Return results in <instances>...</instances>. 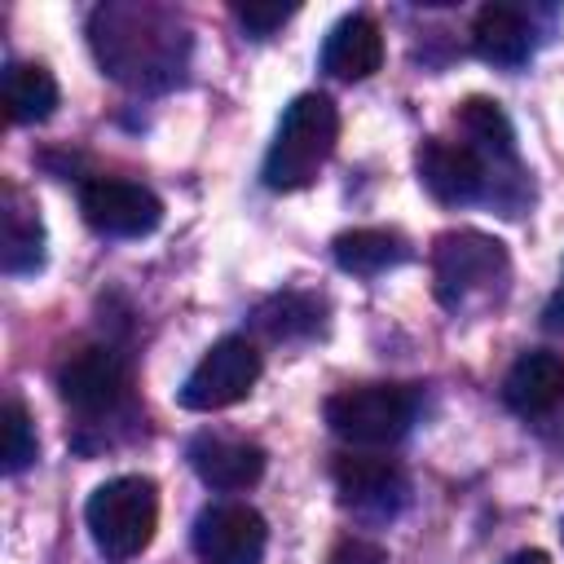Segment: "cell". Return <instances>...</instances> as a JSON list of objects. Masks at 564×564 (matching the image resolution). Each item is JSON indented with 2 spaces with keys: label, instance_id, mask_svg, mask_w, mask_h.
<instances>
[{
  "label": "cell",
  "instance_id": "6da1fadb",
  "mask_svg": "<svg viewBox=\"0 0 564 564\" xmlns=\"http://www.w3.org/2000/svg\"><path fill=\"white\" fill-rule=\"evenodd\" d=\"M93 48L101 66L132 88L172 84L185 66V31L176 13L159 4H101L93 13Z\"/></svg>",
  "mask_w": 564,
  "mask_h": 564
},
{
  "label": "cell",
  "instance_id": "7a4b0ae2",
  "mask_svg": "<svg viewBox=\"0 0 564 564\" xmlns=\"http://www.w3.org/2000/svg\"><path fill=\"white\" fill-rule=\"evenodd\" d=\"M339 137V110L326 93H300L273 132V145L264 154V185L269 189H304L322 163L330 159Z\"/></svg>",
  "mask_w": 564,
  "mask_h": 564
},
{
  "label": "cell",
  "instance_id": "3957f363",
  "mask_svg": "<svg viewBox=\"0 0 564 564\" xmlns=\"http://www.w3.org/2000/svg\"><path fill=\"white\" fill-rule=\"evenodd\" d=\"M84 520H88V533L97 542V551L115 564L141 555L154 538V524H159V494H154V480L145 476H115L106 485L93 489L88 507H84Z\"/></svg>",
  "mask_w": 564,
  "mask_h": 564
},
{
  "label": "cell",
  "instance_id": "277c9868",
  "mask_svg": "<svg viewBox=\"0 0 564 564\" xmlns=\"http://www.w3.org/2000/svg\"><path fill=\"white\" fill-rule=\"evenodd\" d=\"M414 392L401 383H366L326 401V423L348 445H392L414 423Z\"/></svg>",
  "mask_w": 564,
  "mask_h": 564
},
{
  "label": "cell",
  "instance_id": "5b68a950",
  "mask_svg": "<svg viewBox=\"0 0 564 564\" xmlns=\"http://www.w3.org/2000/svg\"><path fill=\"white\" fill-rule=\"evenodd\" d=\"M432 273H436V295L449 308H463L476 295H489L498 282H507V251L498 238L458 229L441 234L432 251Z\"/></svg>",
  "mask_w": 564,
  "mask_h": 564
},
{
  "label": "cell",
  "instance_id": "8992f818",
  "mask_svg": "<svg viewBox=\"0 0 564 564\" xmlns=\"http://www.w3.org/2000/svg\"><path fill=\"white\" fill-rule=\"evenodd\" d=\"M260 379V352L251 339L242 335H225L216 339L203 361L185 375L181 383V405L185 410H198V414H212V410H225L234 401H242Z\"/></svg>",
  "mask_w": 564,
  "mask_h": 564
},
{
  "label": "cell",
  "instance_id": "52a82bcc",
  "mask_svg": "<svg viewBox=\"0 0 564 564\" xmlns=\"http://www.w3.org/2000/svg\"><path fill=\"white\" fill-rule=\"evenodd\" d=\"M79 212L84 220L106 238H145L163 220V203L123 176H93L79 185Z\"/></svg>",
  "mask_w": 564,
  "mask_h": 564
},
{
  "label": "cell",
  "instance_id": "ba28073f",
  "mask_svg": "<svg viewBox=\"0 0 564 564\" xmlns=\"http://www.w3.org/2000/svg\"><path fill=\"white\" fill-rule=\"evenodd\" d=\"M264 542V516L247 502H212L194 520V555L203 564H260Z\"/></svg>",
  "mask_w": 564,
  "mask_h": 564
},
{
  "label": "cell",
  "instance_id": "9c48e42d",
  "mask_svg": "<svg viewBox=\"0 0 564 564\" xmlns=\"http://www.w3.org/2000/svg\"><path fill=\"white\" fill-rule=\"evenodd\" d=\"M57 388H62V401L84 414V419H97V414H110L123 392H128V370H123V357L115 348H79L62 370H57Z\"/></svg>",
  "mask_w": 564,
  "mask_h": 564
},
{
  "label": "cell",
  "instance_id": "30bf717a",
  "mask_svg": "<svg viewBox=\"0 0 564 564\" xmlns=\"http://www.w3.org/2000/svg\"><path fill=\"white\" fill-rule=\"evenodd\" d=\"M419 181L427 185V194L432 198H441V203H476L485 189H489V163L467 145V141H441V137H432V141H423L419 145Z\"/></svg>",
  "mask_w": 564,
  "mask_h": 564
},
{
  "label": "cell",
  "instance_id": "8fae6325",
  "mask_svg": "<svg viewBox=\"0 0 564 564\" xmlns=\"http://www.w3.org/2000/svg\"><path fill=\"white\" fill-rule=\"evenodd\" d=\"M335 489L344 507H352L357 516H375V520L392 516L410 494L401 467L375 454H344L335 463Z\"/></svg>",
  "mask_w": 564,
  "mask_h": 564
},
{
  "label": "cell",
  "instance_id": "7c38bea8",
  "mask_svg": "<svg viewBox=\"0 0 564 564\" xmlns=\"http://www.w3.org/2000/svg\"><path fill=\"white\" fill-rule=\"evenodd\" d=\"M189 467L203 485L234 494V489H251L264 476V449L251 441H238V436L203 432L189 441Z\"/></svg>",
  "mask_w": 564,
  "mask_h": 564
},
{
  "label": "cell",
  "instance_id": "4fadbf2b",
  "mask_svg": "<svg viewBox=\"0 0 564 564\" xmlns=\"http://www.w3.org/2000/svg\"><path fill=\"white\" fill-rule=\"evenodd\" d=\"M383 62V35L366 13H348L330 26L322 44V70L335 79H366Z\"/></svg>",
  "mask_w": 564,
  "mask_h": 564
},
{
  "label": "cell",
  "instance_id": "5bb4252c",
  "mask_svg": "<svg viewBox=\"0 0 564 564\" xmlns=\"http://www.w3.org/2000/svg\"><path fill=\"white\" fill-rule=\"evenodd\" d=\"M502 397L516 414L533 419V414H546L564 401V357L560 352H524L511 370H507V383H502Z\"/></svg>",
  "mask_w": 564,
  "mask_h": 564
},
{
  "label": "cell",
  "instance_id": "9a60e30c",
  "mask_svg": "<svg viewBox=\"0 0 564 564\" xmlns=\"http://www.w3.org/2000/svg\"><path fill=\"white\" fill-rule=\"evenodd\" d=\"M471 40H476V53L485 62H494V66H520L529 57V48H533V26L511 4H485L476 13Z\"/></svg>",
  "mask_w": 564,
  "mask_h": 564
},
{
  "label": "cell",
  "instance_id": "2e32d148",
  "mask_svg": "<svg viewBox=\"0 0 564 564\" xmlns=\"http://www.w3.org/2000/svg\"><path fill=\"white\" fill-rule=\"evenodd\" d=\"M458 128H463L467 145H471L489 167H498V163H516V132H511V123H507V115H502L498 101H489V97H471V101H463V110H458Z\"/></svg>",
  "mask_w": 564,
  "mask_h": 564
},
{
  "label": "cell",
  "instance_id": "e0dca14e",
  "mask_svg": "<svg viewBox=\"0 0 564 564\" xmlns=\"http://www.w3.org/2000/svg\"><path fill=\"white\" fill-rule=\"evenodd\" d=\"M4 273H35L44 264V225L35 207L22 203L18 189L4 194V242H0Z\"/></svg>",
  "mask_w": 564,
  "mask_h": 564
},
{
  "label": "cell",
  "instance_id": "ac0fdd59",
  "mask_svg": "<svg viewBox=\"0 0 564 564\" xmlns=\"http://www.w3.org/2000/svg\"><path fill=\"white\" fill-rule=\"evenodd\" d=\"M405 260H410L405 238L388 234V229H352V234L335 238V264L344 273H357V278H375V273L405 264Z\"/></svg>",
  "mask_w": 564,
  "mask_h": 564
},
{
  "label": "cell",
  "instance_id": "d6986e66",
  "mask_svg": "<svg viewBox=\"0 0 564 564\" xmlns=\"http://www.w3.org/2000/svg\"><path fill=\"white\" fill-rule=\"evenodd\" d=\"M4 106L13 123H40L57 106V79L35 62H13L4 70Z\"/></svg>",
  "mask_w": 564,
  "mask_h": 564
},
{
  "label": "cell",
  "instance_id": "ffe728a7",
  "mask_svg": "<svg viewBox=\"0 0 564 564\" xmlns=\"http://www.w3.org/2000/svg\"><path fill=\"white\" fill-rule=\"evenodd\" d=\"M317 322H322L317 300L295 295V291L273 295L269 304H260V308H256V326H260L269 339H295V335H313V330H317Z\"/></svg>",
  "mask_w": 564,
  "mask_h": 564
},
{
  "label": "cell",
  "instance_id": "44dd1931",
  "mask_svg": "<svg viewBox=\"0 0 564 564\" xmlns=\"http://www.w3.org/2000/svg\"><path fill=\"white\" fill-rule=\"evenodd\" d=\"M35 454H40L35 423H31V414H26L18 401H9V405H4V471H9V476L26 471V467L35 463Z\"/></svg>",
  "mask_w": 564,
  "mask_h": 564
},
{
  "label": "cell",
  "instance_id": "7402d4cb",
  "mask_svg": "<svg viewBox=\"0 0 564 564\" xmlns=\"http://www.w3.org/2000/svg\"><path fill=\"white\" fill-rule=\"evenodd\" d=\"M295 13V4H234V18L247 26V35H256V40H264V35H273L286 18Z\"/></svg>",
  "mask_w": 564,
  "mask_h": 564
},
{
  "label": "cell",
  "instance_id": "603a6c76",
  "mask_svg": "<svg viewBox=\"0 0 564 564\" xmlns=\"http://www.w3.org/2000/svg\"><path fill=\"white\" fill-rule=\"evenodd\" d=\"M330 564H388V555L375 546V542H361V538H348L335 546Z\"/></svg>",
  "mask_w": 564,
  "mask_h": 564
},
{
  "label": "cell",
  "instance_id": "cb8c5ba5",
  "mask_svg": "<svg viewBox=\"0 0 564 564\" xmlns=\"http://www.w3.org/2000/svg\"><path fill=\"white\" fill-rule=\"evenodd\" d=\"M542 317H546V330H564V286L551 295V304H546Z\"/></svg>",
  "mask_w": 564,
  "mask_h": 564
},
{
  "label": "cell",
  "instance_id": "d4e9b609",
  "mask_svg": "<svg viewBox=\"0 0 564 564\" xmlns=\"http://www.w3.org/2000/svg\"><path fill=\"white\" fill-rule=\"evenodd\" d=\"M502 564H551V555H546V551H538V546H529V551H516V555H507Z\"/></svg>",
  "mask_w": 564,
  "mask_h": 564
}]
</instances>
